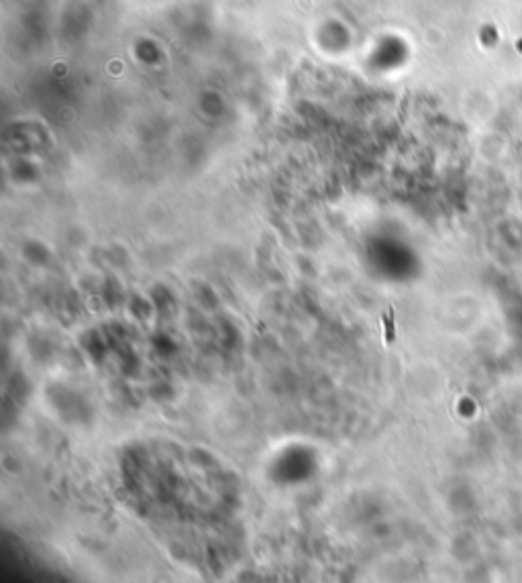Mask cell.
Segmentation results:
<instances>
[{
  "instance_id": "cell-1",
  "label": "cell",
  "mask_w": 522,
  "mask_h": 583,
  "mask_svg": "<svg viewBox=\"0 0 522 583\" xmlns=\"http://www.w3.org/2000/svg\"><path fill=\"white\" fill-rule=\"evenodd\" d=\"M384 331H386V341L392 343L396 339V324H394V308H388L384 314Z\"/></svg>"
}]
</instances>
